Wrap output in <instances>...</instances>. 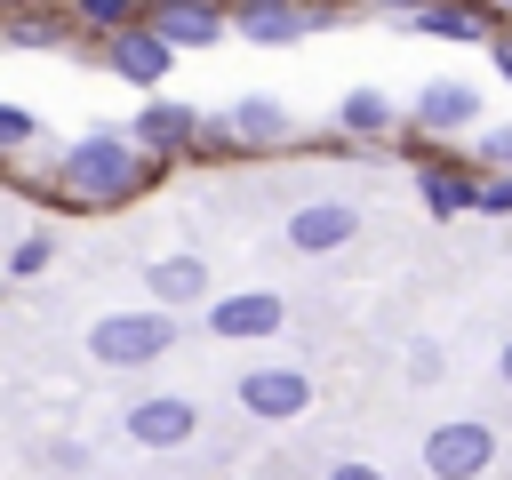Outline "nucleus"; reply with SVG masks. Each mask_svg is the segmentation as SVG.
<instances>
[{"label": "nucleus", "instance_id": "f257e3e1", "mask_svg": "<svg viewBox=\"0 0 512 480\" xmlns=\"http://www.w3.org/2000/svg\"><path fill=\"white\" fill-rule=\"evenodd\" d=\"M64 192L80 200V208H120V200H136L144 184H152V160H144V144L136 136H120V128H96V136H80L72 152H64Z\"/></svg>", "mask_w": 512, "mask_h": 480}, {"label": "nucleus", "instance_id": "f03ea898", "mask_svg": "<svg viewBox=\"0 0 512 480\" xmlns=\"http://www.w3.org/2000/svg\"><path fill=\"white\" fill-rule=\"evenodd\" d=\"M168 344H176V312H168V304L88 320V360H96V368H144V360H160Z\"/></svg>", "mask_w": 512, "mask_h": 480}, {"label": "nucleus", "instance_id": "7ed1b4c3", "mask_svg": "<svg viewBox=\"0 0 512 480\" xmlns=\"http://www.w3.org/2000/svg\"><path fill=\"white\" fill-rule=\"evenodd\" d=\"M496 464V432L480 416H456V424H432L424 432V472L432 480H480Z\"/></svg>", "mask_w": 512, "mask_h": 480}, {"label": "nucleus", "instance_id": "20e7f679", "mask_svg": "<svg viewBox=\"0 0 512 480\" xmlns=\"http://www.w3.org/2000/svg\"><path fill=\"white\" fill-rule=\"evenodd\" d=\"M120 424H128V440L136 448H184L192 432H200V408H192V392H144V400H128L120 408Z\"/></svg>", "mask_w": 512, "mask_h": 480}, {"label": "nucleus", "instance_id": "39448f33", "mask_svg": "<svg viewBox=\"0 0 512 480\" xmlns=\"http://www.w3.org/2000/svg\"><path fill=\"white\" fill-rule=\"evenodd\" d=\"M136 24H152L168 48H216L224 40V0H144Z\"/></svg>", "mask_w": 512, "mask_h": 480}, {"label": "nucleus", "instance_id": "423d86ee", "mask_svg": "<svg viewBox=\"0 0 512 480\" xmlns=\"http://www.w3.org/2000/svg\"><path fill=\"white\" fill-rule=\"evenodd\" d=\"M208 328L232 336V344H256V336H280L288 328V304L272 288H240V296H208Z\"/></svg>", "mask_w": 512, "mask_h": 480}, {"label": "nucleus", "instance_id": "0eeeda50", "mask_svg": "<svg viewBox=\"0 0 512 480\" xmlns=\"http://www.w3.org/2000/svg\"><path fill=\"white\" fill-rule=\"evenodd\" d=\"M232 392H240V408L264 416V424H288V416L312 408V376H304V368H248Z\"/></svg>", "mask_w": 512, "mask_h": 480}, {"label": "nucleus", "instance_id": "6e6552de", "mask_svg": "<svg viewBox=\"0 0 512 480\" xmlns=\"http://www.w3.org/2000/svg\"><path fill=\"white\" fill-rule=\"evenodd\" d=\"M168 64H176V48H168L152 24H112V32H104V72H120V80L152 88Z\"/></svg>", "mask_w": 512, "mask_h": 480}, {"label": "nucleus", "instance_id": "1a4fd4ad", "mask_svg": "<svg viewBox=\"0 0 512 480\" xmlns=\"http://www.w3.org/2000/svg\"><path fill=\"white\" fill-rule=\"evenodd\" d=\"M224 24H232L240 40H256V48H288V40H304V32L320 24V8H304V0H240Z\"/></svg>", "mask_w": 512, "mask_h": 480}, {"label": "nucleus", "instance_id": "9d476101", "mask_svg": "<svg viewBox=\"0 0 512 480\" xmlns=\"http://www.w3.org/2000/svg\"><path fill=\"white\" fill-rule=\"evenodd\" d=\"M360 232V208L352 200H304L296 216H288V248L296 256H328V248H344Z\"/></svg>", "mask_w": 512, "mask_h": 480}, {"label": "nucleus", "instance_id": "9b49d317", "mask_svg": "<svg viewBox=\"0 0 512 480\" xmlns=\"http://www.w3.org/2000/svg\"><path fill=\"white\" fill-rule=\"evenodd\" d=\"M128 136H136L144 152H160V160H168V152H184V144L200 136V112H192V104H168V96H152V104L136 112V128H128Z\"/></svg>", "mask_w": 512, "mask_h": 480}, {"label": "nucleus", "instance_id": "f8f14e48", "mask_svg": "<svg viewBox=\"0 0 512 480\" xmlns=\"http://www.w3.org/2000/svg\"><path fill=\"white\" fill-rule=\"evenodd\" d=\"M472 120H480V88H464V80H432V88L416 96V128H424V136L472 128Z\"/></svg>", "mask_w": 512, "mask_h": 480}, {"label": "nucleus", "instance_id": "ddd939ff", "mask_svg": "<svg viewBox=\"0 0 512 480\" xmlns=\"http://www.w3.org/2000/svg\"><path fill=\"white\" fill-rule=\"evenodd\" d=\"M224 136H232V144H288L296 120H288V104H272V96H240V104L224 112Z\"/></svg>", "mask_w": 512, "mask_h": 480}, {"label": "nucleus", "instance_id": "4468645a", "mask_svg": "<svg viewBox=\"0 0 512 480\" xmlns=\"http://www.w3.org/2000/svg\"><path fill=\"white\" fill-rule=\"evenodd\" d=\"M144 288H152V304H208V264L200 256H160V264H144Z\"/></svg>", "mask_w": 512, "mask_h": 480}, {"label": "nucleus", "instance_id": "2eb2a0df", "mask_svg": "<svg viewBox=\"0 0 512 480\" xmlns=\"http://www.w3.org/2000/svg\"><path fill=\"white\" fill-rule=\"evenodd\" d=\"M408 32H424V40H488V24L472 8H448V0H416L408 8Z\"/></svg>", "mask_w": 512, "mask_h": 480}, {"label": "nucleus", "instance_id": "dca6fc26", "mask_svg": "<svg viewBox=\"0 0 512 480\" xmlns=\"http://www.w3.org/2000/svg\"><path fill=\"white\" fill-rule=\"evenodd\" d=\"M416 192H424L432 216H464V208H472V176H464V168H424Z\"/></svg>", "mask_w": 512, "mask_h": 480}, {"label": "nucleus", "instance_id": "f3484780", "mask_svg": "<svg viewBox=\"0 0 512 480\" xmlns=\"http://www.w3.org/2000/svg\"><path fill=\"white\" fill-rule=\"evenodd\" d=\"M336 120H344L352 136H384V128H392V96H384V88H352V96L336 104Z\"/></svg>", "mask_w": 512, "mask_h": 480}, {"label": "nucleus", "instance_id": "a211bd4d", "mask_svg": "<svg viewBox=\"0 0 512 480\" xmlns=\"http://www.w3.org/2000/svg\"><path fill=\"white\" fill-rule=\"evenodd\" d=\"M48 128H40V112H24V104H0V152H24V144H40Z\"/></svg>", "mask_w": 512, "mask_h": 480}, {"label": "nucleus", "instance_id": "6ab92c4d", "mask_svg": "<svg viewBox=\"0 0 512 480\" xmlns=\"http://www.w3.org/2000/svg\"><path fill=\"white\" fill-rule=\"evenodd\" d=\"M48 256H56V240H48V232H24V240L8 248V272L32 280V272H48Z\"/></svg>", "mask_w": 512, "mask_h": 480}, {"label": "nucleus", "instance_id": "aec40b11", "mask_svg": "<svg viewBox=\"0 0 512 480\" xmlns=\"http://www.w3.org/2000/svg\"><path fill=\"white\" fill-rule=\"evenodd\" d=\"M72 8H80V24H88V32H112V24H136V8H144V0H72Z\"/></svg>", "mask_w": 512, "mask_h": 480}, {"label": "nucleus", "instance_id": "412c9836", "mask_svg": "<svg viewBox=\"0 0 512 480\" xmlns=\"http://www.w3.org/2000/svg\"><path fill=\"white\" fill-rule=\"evenodd\" d=\"M472 208H488V216H512V168H504V176H488V184H472Z\"/></svg>", "mask_w": 512, "mask_h": 480}, {"label": "nucleus", "instance_id": "4be33fe9", "mask_svg": "<svg viewBox=\"0 0 512 480\" xmlns=\"http://www.w3.org/2000/svg\"><path fill=\"white\" fill-rule=\"evenodd\" d=\"M8 40H24V48H56V40H64V32H56V24H16V32H8Z\"/></svg>", "mask_w": 512, "mask_h": 480}, {"label": "nucleus", "instance_id": "5701e85b", "mask_svg": "<svg viewBox=\"0 0 512 480\" xmlns=\"http://www.w3.org/2000/svg\"><path fill=\"white\" fill-rule=\"evenodd\" d=\"M320 480H384V472H376V464H360V456H344V464H328Z\"/></svg>", "mask_w": 512, "mask_h": 480}, {"label": "nucleus", "instance_id": "b1692460", "mask_svg": "<svg viewBox=\"0 0 512 480\" xmlns=\"http://www.w3.org/2000/svg\"><path fill=\"white\" fill-rule=\"evenodd\" d=\"M480 152H488V160H496V168H512V128H496V136H488V144H480Z\"/></svg>", "mask_w": 512, "mask_h": 480}, {"label": "nucleus", "instance_id": "393cba45", "mask_svg": "<svg viewBox=\"0 0 512 480\" xmlns=\"http://www.w3.org/2000/svg\"><path fill=\"white\" fill-rule=\"evenodd\" d=\"M488 56H496V72L512 80V32H496V40H488Z\"/></svg>", "mask_w": 512, "mask_h": 480}, {"label": "nucleus", "instance_id": "a878e982", "mask_svg": "<svg viewBox=\"0 0 512 480\" xmlns=\"http://www.w3.org/2000/svg\"><path fill=\"white\" fill-rule=\"evenodd\" d=\"M496 368H504V384H512V344H504V360H496Z\"/></svg>", "mask_w": 512, "mask_h": 480}, {"label": "nucleus", "instance_id": "bb28decb", "mask_svg": "<svg viewBox=\"0 0 512 480\" xmlns=\"http://www.w3.org/2000/svg\"><path fill=\"white\" fill-rule=\"evenodd\" d=\"M400 8H416V0H400Z\"/></svg>", "mask_w": 512, "mask_h": 480}, {"label": "nucleus", "instance_id": "cd10ccee", "mask_svg": "<svg viewBox=\"0 0 512 480\" xmlns=\"http://www.w3.org/2000/svg\"><path fill=\"white\" fill-rule=\"evenodd\" d=\"M504 8H512V0H504Z\"/></svg>", "mask_w": 512, "mask_h": 480}]
</instances>
